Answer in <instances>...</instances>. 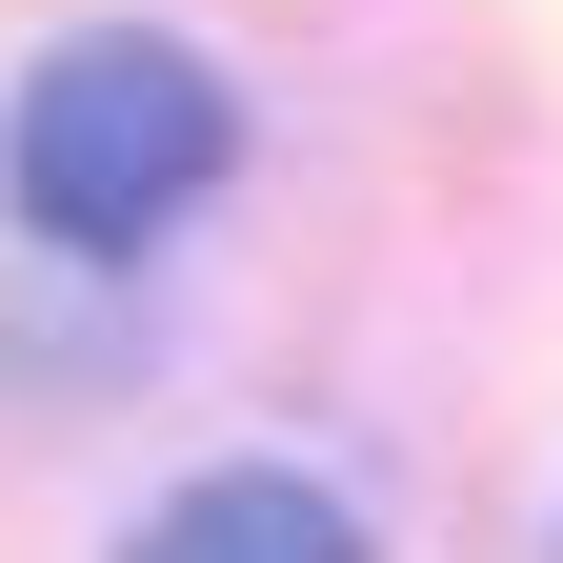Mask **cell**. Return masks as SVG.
<instances>
[{"label": "cell", "instance_id": "obj_1", "mask_svg": "<svg viewBox=\"0 0 563 563\" xmlns=\"http://www.w3.org/2000/svg\"><path fill=\"white\" fill-rule=\"evenodd\" d=\"M222 162H242L222 60H181V41H141V21L60 41L41 81H21V121H0V181H21V222H41L60 262H141Z\"/></svg>", "mask_w": 563, "mask_h": 563}, {"label": "cell", "instance_id": "obj_2", "mask_svg": "<svg viewBox=\"0 0 563 563\" xmlns=\"http://www.w3.org/2000/svg\"><path fill=\"white\" fill-rule=\"evenodd\" d=\"M121 563H363V523H342L302 463H201V483H181V504L141 523Z\"/></svg>", "mask_w": 563, "mask_h": 563}]
</instances>
